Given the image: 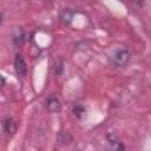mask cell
<instances>
[{
    "instance_id": "6da1fadb",
    "label": "cell",
    "mask_w": 151,
    "mask_h": 151,
    "mask_svg": "<svg viewBox=\"0 0 151 151\" xmlns=\"http://www.w3.org/2000/svg\"><path fill=\"white\" fill-rule=\"evenodd\" d=\"M132 60V55L127 51V49H116L113 55H111V62H113L114 67H127L128 62Z\"/></svg>"
},
{
    "instance_id": "7a4b0ae2",
    "label": "cell",
    "mask_w": 151,
    "mask_h": 151,
    "mask_svg": "<svg viewBox=\"0 0 151 151\" xmlns=\"http://www.w3.org/2000/svg\"><path fill=\"white\" fill-rule=\"evenodd\" d=\"M46 109H47V113H60L62 111V102L56 97H47L46 99Z\"/></svg>"
},
{
    "instance_id": "5b68a950",
    "label": "cell",
    "mask_w": 151,
    "mask_h": 151,
    "mask_svg": "<svg viewBox=\"0 0 151 151\" xmlns=\"http://www.w3.org/2000/svg\"><path fill=\"white\" fill-rule=\"evenodd\" d=\"M74 114L76 116H83V107H79V106L74 107Z\"/></svg>"
},
{
    "instance_id": "277c9868",
    "label": "cell",
    "mask_w": 151,
    "mask_h": 151,
    "mask_svg": "<svg viewBox=\"0 0 151 151\" xmlns=\"http://www.w3.org/2000/svg\"><path fill=\"white\" fill-rule=\"evenodd\" d=\"M25 39H27V35H25L23 30H14V32H12V44H14L16 47L23 46V44H25Z\"/></svg>"
},
{
    "instance_id": "8992f818",
    "label": "cell",
    "mask_w": 151,
    "mask_h": 151,
    "mask_svg": "<svg viewBox=\"0 0 151 151\" xmlns=\"http://www.w3.org/2000/svg\"><path fill=\"white\" fill-rule=\"evenodd\" d=\"M132 2H135V4H141V2H142V0H132Z\"/></svg>"
},
{
    "instance_id": "3957f363",
    "label": "cell",
    "mask_w": 151,
    "mask_h": 151,
    "mask_svg": "<svg viewBox=\"0 0 151 151\" xmlns=\"http://www.w3.org/2000/svg\"><path fill=\"white\" fill-rule=\"evenodd\" d=\"M14 70H16V74L19 76V77H23V76L27 74V62L19 55L14 58Z\"/></svg>"
},
{
    "instance_id": "52a82bcc",
    "label": "cell",
    "mask_w": 151,
    "mask_h": 151,
    "mask_svg": "<svg viewBox=\"0 0 151 151\" xmlns=\"http://www.w3.org/2000/svg\"><path fill=\"white\" fill-rule=\"evenodd\" d=\"M0 23H2V14H0Z\"/></svg>"
}]
</instances>
